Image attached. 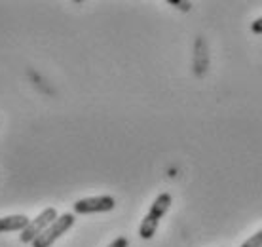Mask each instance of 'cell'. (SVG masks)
<instances>
[{
	"mask_svg": "<svg viewBox=\"0 0 262 247\" xmlns=\"http://www.w3.org/2000/svg\"><path fill=\"white\" fill-rule=\"evenodd\" d=\"M74 221H76V219H74V213L59 215V217H57V219H55V221H53L52 224H50V227H48L46 230L31 243V245L33 247H52L55 241L59 240L61 236L71 230Z\"/></svg>",
	"mask_w": 262,
	"mask_h": 247,
	"instance_id": "2",
	"label": "cell"
},
{
	"mask_svg": "<svg viewBox=\"0 0 262 247\" xmlns=\"http://www.w3.org/2000/svg\"><path fill=\"white\" fill-rule=\"evenodd\" d=\"M251 31L255 34H262V17H258V19H255L251 23Z\"/></svg>",
	"mask_w": 262,
	"mask_h": 247,
	"instance_id": "9",
	"label": "cell"
},
{
	"mask_svg": "<svg viewBox=\"0 0 262 247\" xmlns=\"http://www.w3.org/2000/svg\"><path fill=\"white\" fill-rule=\"evenodd\" d=\"M116 205V200L112 196H93V198H84L74 202L72 209L76 215H90V213H105L112 211Z\"/></svg>",
	"mask_w": 262,
	"mask_h": 247,
	"instance_id": "4",
	"label": "cell"
},
{
	"mask_svg": "<svg viewBox=\"0 0 262 247\" xmlns=\"http://www.w3.org/2000/svg\"><path fill=\"white\" fill-rule=\"evenodd\" d=\"M29 217L25 215H10L0 217V232H23L29 224Z\"/></svg>",
	"mask_w": 262,
	"mask_h": 247,
	"instance_id": "5",
	"label": "cell"
},
{
	"mask_svg": "<svg viewBox=\"0 0 262 247\" xmlns=\"http://www.w3.org/2000/svg\"><path fill=\"white\" fill-rule=\"evenodd\" d=\"M242 247H262V228L258 232H255L251 238H247V240L243 241Z\"/></svg>",
	"mask_w": 262,
	"mask_h": 247,
	"instance_id": "6",
	"label": "cell"
},
{
	"mask_svg": "<svg viewBox=\"0 0 262 247\" xmlns=\"http://www.w3.org/2000/svg\"><path fill=\"white\" fill-rule=\"evenodd\" d=\"M129 245V241H127V238H124V236H120V238H116V240L112 241L108 247H127Z\"/></svg>",
	"mask_w": 262,
	"mask_h": 247,
	"instance_id": "8",
	"label": "cell"
},
{
	"mask_svg": "<svg viewBox=\"0 0 262 247\" xmlns=\"http://www.w3.org/2000/svg\"><path fill=\"white\" fill-rule=\"evenodd\" d=\"M59 215H57V209L55 208H46L42 213H38L36 217H34L33 221L27 224V228L21 232L19 240L23 241V243H33L36 238H38L44 230H46L50 224H52L55 219H57Z\"/></svg>",
	"mask_w": 262,
	"mask_h": 247,
	"instance_id": "3",
	"label": "cell"
},
{
	"mask_svg": "<svg viewBox=\"0 0 262 247\" xmlns=\"http://www.w3.org/2000/svg\"><path fill=\"white\" fill-rule=\"evenodd\" d=\"M169 4L171 6H177L179 10H183V12H188L190 10V2H181V0H169Z\"/></svg>",
	"mask_w": 262,
	"mask_h": 247,
	"instance_id": "7",
	"label": "cell"
},
{
	"mask_svg": "<svg viewBox=\"0 0 262 247\" xmlns=\"http://www.w3.org/2000/svg\"><path fill=\"white\" fill-rule=\"evenodd\" d=\"M169 208H171V194L162 192V194L154 200V203L150 205V211L146 213V217H144L143 222H141V227H139V236H141L143 240H150L152 236L156 234L160 219L167 213Z\"/></svg>",
	"mask_w": 262,
	"mask_h": 247,
	"instance_id": "1",
	"label": "cell"
}]
</instances>
